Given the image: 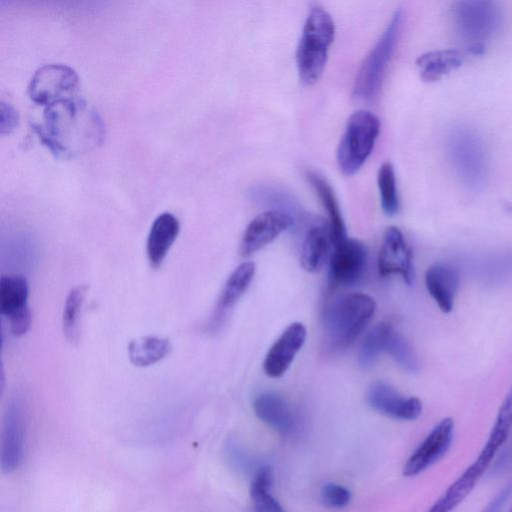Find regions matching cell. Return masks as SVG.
Returning a JSON list of instances; mask_svg holds the SVG:
<instances>
[{"instance_id":"cell-1","label":"cell","mask_w":512,"mask_h":512,"mask_svg":"<svg viewBox=\"0 0 512 512\" xmlns=\"http://www.w3.org/2000/svg\"><path fill=\"white\" fill-rule=\"evenodd\" d=\"M34 128L43 144L55 156L65 159L95 149L105 137L100 115L78 97L45 107Z\"/></svg>"},{"instance_id":"cell-2","label":"cell","mask_w":512,"mask_h":512,"mask_svg":"<svg viewBox=\"0 0 512 512\" xmlns=\"http://www.w3.org/2000/svg\"><path fill=\"white\" fill-rule=\"evenodd\" d=\"M512 429V387L505 396L490 434L472 464L446 489L427 512H451L475 488L506 442Z\"/></svg>"},{"instance_id":"cell-3","label":"cell","mask_w":512,"mask_h":512,"mask_svg":"<svg viewBox=\"0 0 512 512\" xmlns=\"http://www.w3.org/2000/svg\"><path fill=\"white\" fill-rule=\"evenodd\" d=\"M374 299L364 293H351L333 300L324 313L325 344L332 352L349 348L375 312Z\"/></svg>"},{"instance_id":"cell-4","label":"cell","mask_w":512,"mask_h":512,"mask_svg":"<svg viewBox=\"0 0 512 512\" xmlns=\"http://www.w3.org/2000/svg\"><path fill=\"white\" fill-rule=\"evenodd\" d=\"M334 36L335 25L331 15L321 6L312 7L296 49V66L304 85H313L321 77Z\"/></svg>"},{"instance_id":"cell-5","label":"cell","mask_w":512,"mask_h":512,"mask_svg":"<svg viewBox=\"0 0 512 512\" xmlns=\"http://www.w3.org/2000/svg\"><path fill=\"white\" fill-rule=\"evenodd\" d=\"M445 146L459 180L472 190L482 188L489 174V159L479 132L471 126L457 124L449 129Z\"/></svg>"},{"instance_id":"cell-6","label":"cell","mask_w":512,"mask_h":512,"mask_svg":"<svg viewBox=\"0 0 512 512\" xmlns=\"http://www.w3.org/2000/svg\"><path fill=\"white\" fill-rule=\"evenodd\" d=\"M403 16L401 9L394 12L381 37L363 60L352 90L355 101L370 102L378 95L400 35Z\"/></svg>"},{"instance_id":"cell-7","label":"cell","mask_w":512,"mask_h":512,"mask_svg":"<svg viewBox=\"0 0 512 512\" xmlns=\"http://www.w3.org/2000/svg\"><path fill=\"white\" fill-rule=\"evenodd\" d=\"M379 131L380 121L372 112L358 110L350 115L336 153L338 168L344 175L359 171L370 156Z\"/></svg>"},{"instance_id":"cell-8","label":"cell","mask_w":512,"mask_h":512,"mask_svg":"<svg viewBox=\"0 0 512 512\" xmlns=\"http://www.w3.org/2000/svg\"><path fill=\"white\" fill-rule=\"evenodd\" d=\"M389 354L394 361L409 372H416L419 364L407 340L389 323L376 324L364 337L359 350V363L370 367L381 353Z\"/></svg>"},{"instance_id":"cell-9","label":"cell","mask_w":512,"mask_h":512,"mask_svg":"<svg viewBox=\"0 0 512 512\" xmlns=\"http://www.w3.org/2000/svg\"><path fill=\"white\" fill-rule=\"evenodd\" d=\"M453 19L459 35L480 51L497 28L500 11L492 1H460L454 5Z\"/></svg>"},{"instance_id":"cell-10","label":"cell","mask_w":512,"mask_h":512,"mask_svg":"<svg viewBox=\"0 0 512 512\" xmlns=\"http://www.w3.org/2000/svg\"><path fill=\"white\" fill-rule=\"evenodd\" d=\"M79 80L74 69L64 64H46L32 76L28 94L31 100L47 107L76 97Z\"/></svg>"},{"instance_id":"cell-11","label":"cell","mask_w":512,"mask_h":512,"mask_svg":"<svg viewBox=\"0 0 512 512\" xmlns=\"http://www.w3.org/2000/svg\"><path fill=\"white\" fill-rule=\"evenodd\" d=\"M367 267L365 245L352 238H346L333 246L329 258V282L333 287H349L357 284Z\"/></svg>"},{"instance_id":"cell-12","label":"cell","mask_w":512,"mask_h":512,"mask_svg":"<svg viewBox=\"0 0 512 512\" xmlns=\"http://www.w3.org/2000/svg\"><path fill=\"white\" fill-rule=\"evenodd\" d=\"M453 437L454 421L451 418H444L408 458L403 474L407 477L416 476L438 462L448 452Z\"/></svg>"},{"instance_id":"cell-13","label":"cell","mask_w":512,"mask_h":512,"mask_svg":"<svg viewBox=\"0 0 512 512\" xmlns=\"http://www.w3.org/2000/svg\"><path fill=\"white\" fill-rule=\"evenodd\" d=\"M294 223L291 215L279 210L271 209L260 213L250 221L242 235L239 248L241 256H251L291 228Z\"/></svg>"},{"instance_id":"cell-14","label":"cell","mask_w":512,"mask_h":512,"mask_svg":"<svg viewBox=\"0 0 512 512\" xmlns=\"http://www.w3.org/2000/svg\"><path fill=\"white\" fill-rule=\"evenodd\" d=\"M366 400L374 410L398 420H415L422 413L420 399L405 397L391 384L382 380L370 384Z\"/></svg>"},{"instance_id":"cell-15","label":"cell","mask_w":512,"mask_h":512,"mask_svg":"<svg viewBox=\"0 0 512 512\" xmlns=\"http://www.w3.org/2000/svg\"><path fill=\"white\" fill-rule=\"evenodd\" d=\"M378 271L382 277L398 274L407 284L413 283L412 251L397 227L387 228L383 235L378 255Z\"/></svg>"},{"instance_id":"cell-16","label":"cell","mask_w":512,"mask_h":512,"mask_svg":"<svg viewBox=\"0 0 512 512\" xmlns=\"http://www.w3.org/2000/svg\"><path fill=\"white\" fill-rule=\"evenodd\" d=\"M25 449V415L19 400L9 403L2 430L0 463L4 473H12L22 463Z\"/></svg>"},{"instance_id":"cell-17","label":"cell","mask_w":512,"mask_h":512,"mask_svg":"<svg viewBox=\"0 0 512 512\" xmlns=\"http://www.w3.org/2000/svg\"><path fill=\"white\" fill-rule=\"evenodd\" d=\"M257 417L285 437H293L302 428L298 411L284 397L274 392L259 394L253 403Z\"/></svg>"},{"instance_id":"cell-18","label":"cell","mask_w":512,"mask_h":512,"mask_svg":"<svg viewBox=\"0 0 512 512\" xmlns=\"http://www.w3.org/2000/svg\"><path fill=\"white\" fill-rule=\"evenodd\" d=\"M306 328L300 322L291 323L267 352L263 370L272 378L281 377L292 364L306 339Z\"/></svg>"},{"instance_id":"cell-19","label":"cell","mask_w":512,"mask_h":512,"mask_svg":"<svg viewBox=\"0 0 512 512\" xmlns=\"http://www.w3.org/2000/svg\"><path fill=\"white\" fill-rule=\"evenodd\" d=\"M255 274V264L244 262L240 264L227 278L207 329L211 332L218 330L227 314L250 286Z\"/></svg>"},{"instance_id":"cell-20","label":"cell","mask_w":512,"mask_h":512,"mask_svg":"<svg viewBox=\"0 0 512 512\" xmlns=\"http://www.w3.org/2000/svg\"><path fill=\"white\" fill-rule=\"evenodd\" d=\"M333 241L328 224L317 222L311 225L300 249L301 266L308 272L320 270L331 256Z\"/></svg>"},{"instance_id":"cell-21","label":"cell","mask_w":512,"mask_h":512,"mask_svg":"<svg viewBox=\"0 0 512 512\" xmlns=\"http://www.w3.org/2000/svg\"><path fill=\"white\" fill-rule=\"evenodd\" d=\"M459 283L458 271L445 263L432 265L425 274V284L429 294L445 313L453 308Z\"/></svg>"},{"instance_id":"cell-22","label":"cell","mask_w":512,"mask_h":512,"mask_svg":"<svg viewBox=\"0 0 512 512\" xmlns=\"http://www.w3.org/2000/svg\"><path fill=\"white\" fill-rule=\"evenodd\" d=\"M179 231V221L173 214L164 212L157 216L147 238L146 251L151 267L161 266Z\"/></svg>"},{"instance_id":"cell-23","label":"cell","mask_w":512,"mask_h":512,"mask_svg":"<svg viewBox=\"0 0 512 512\" xmlns=\"http://www.w3.org/2000/svg\"><path fill=\"white\" fill-rule=\"evenodd\" d=\"M307 179L317 193L329 218L333 246L347 238L344 221L335 193L328 181L316 171H308Z\"/></svg>"},{"instance_id":"cell-24","label":"cell","mask_w":512,"mask_h":512,"mask_svg":"<svg viewBox=\"0 0 512 512\" xmlns=\"http://www.w3.org/2000/svg\"><path fill=\"white\" fill-rule=\"evenodd\" d=\"M28 283L21 275H3L0 279V312L8 320L29 309Z\"/></svg>"},{"instance_id":"cell-25","label":"cell","mask_w":512,"mask_h":512,"mask_svg":"<svg viewBox=\"0 0 512 512\" xmlns=\"http://www.w3.org/2000/svg\"><path fill=\"white\" fill-rule=\"evenodd\" d=\"M172 345L168 339L146 336L132 340L128 345L130 361L139 367L155 364L170 354Z\"/></svg>"},{"instance_id":"cell-26","label":"cell","mask_w":512,"mask_h":512,"mask_svg":"<svg viewBox=\"0 0 512 512\" xmlns=\"http://www.w3.org/2000/svg\"><path fill=\"white\" fill-rule=\"evenodd\" d=\"M462 55L456 50L431 51L422 54L416 60L421 78L433 81L459 66Z\"/></svg>"},{"instance_id":"cell-27","label":"cell","mask_w":512,"mask_h":512,"mask_svg":"<svg viewBox=\"0 0 512 512\" xmlns=\"http://www.w3.org/2000/svg\"><path fill=\"white\" fill-rule=\"evenodd\" d=\"M272 484V468L267 465L260 467L255 472L250 486V495L256 512H286L273 497Z\"/></svg>"},{"instance_id":"cell-28","label":"cell","mask_w":512,"mask_h":512,"mask_svg":"<svg viewBox=\"0 0 512 512\" xmlns=\"http://www.w3.org/2000/svg\"><path fill=\"white\" fill-rule=\"evenodd\" d=\"M86 292L85 286H77L73 288L66 297L62 326L65 337L71 343H75L80 335V315Z\"/></svg>"},{"instance_id":"cell-29","label":"cell","mask_w":512,"mask_h":512,"mask_svg":"<svg viewBox=\"0 0 512 512\" xmlns=\"http://www.w3.org/2000/svg\"><path fill=\"white\" fill-rule=\"evenodd\" d=\"M381 206L386 215H395L399 210V198L395 171L391 163H383L377 174Z\"/></svg>"},{"instance_id":"cell-30","label":"cell","mask_w":512,"mask_h":512,"mask_svg":"<svg viewBox=\"0 0 512 512\" xmlns=\"http://www.w3.org/2000/svg\"><path fill=\"white\" fill-rule=\"evenodd\" d=\"M321 499L325 506L333 509L346 507L351 500L350 491L344 486L328 483L321 490Z\"/></svg>"},{"instance_id":"cell-31","label":"cell","mask_w":512,"mask_h":512,"mask_svg":"<svg viewBox=\"0 0 512 512\" xmlns=\"http://www.w3.org/2000/svg\"><path fill=\"white\" fill-rule=\"evenodd\" d=\"M1 121L0 129L1 134L10 133L17 127L19 117L17 111L8 103H1Z\"/></svg>"},{"instance_id":"cell-32","label":"cell","mask_w":512,"mask_h":512,"mask_svg":"<svg viewBox=\"0 0 512 512\" xmlns=\"http://www.w3.org/2000/svg\"><path fill=\"white\" fill-rule=\"evenodd\" d=\"M512 496V481L503 487L482 512H503Z\"/></svg>"},{"instance_id":"cell-33","label":"cell","mask_w":512,"mask_h":512,"mask_svg":"<svg viewBox=\"0 0 512 512\" xmlns=\"http://www.w3.org/2000/svg\"><path fill=\"white\" fill-rule=\"evenodd\" d=\"M506 512H512V505L509 507V509Z\"/></svg>"}]
</instances>
